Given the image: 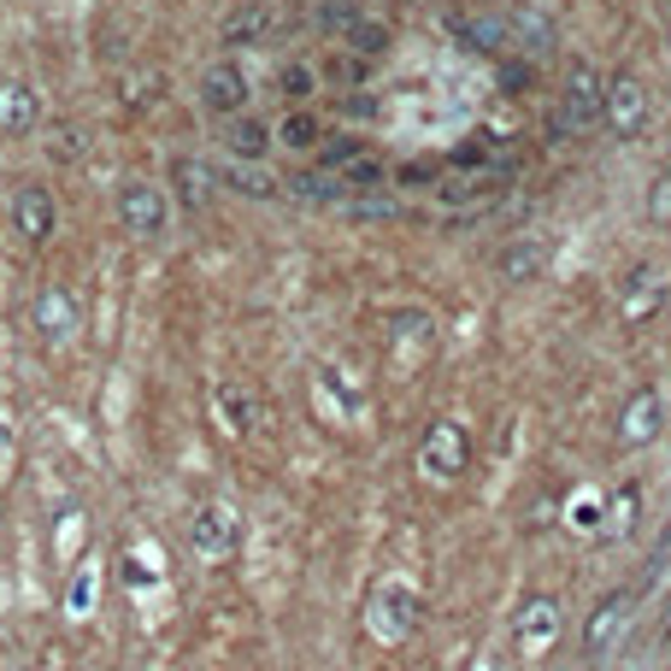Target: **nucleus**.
<instances>
[{"instance_id": "obj_12", "label": "nucleus", "mask_w": 671, "mask_h": 671, "mask_svg": "<svg viewBox=\"0 0 671 671\" xmlns=\"http://www.w3.org/2000/svg\"><path fill=\"white\" fill-rule=\"evenodd\" d=\"M213 183L224 195H242V201H278L283 177H271L266 165H242V160H213Z\"/></svg>"}, {"instance_id": "obj_24", "label": "nucleus", "mask_w": 671, "mask_h": 671, "mask_svg": "<svg viewBox=\"0 0 671 671\" xmlns=\"http://www.w3.org/2000/svg\"><path fill=\"white\" fill-rule=\"evenodd\" d=\"M278 95L283 100H313L318 95V65H301V59H289V65H278Z\"/></svg>"}, {"instance_id": "obj_15", "label": "nucleus", "mask_w": 671, "mask_h": 671, "mask_svg": "<svg viewBox=\"0 0 671 671\" xmlns=\"http://www.w3.org/2000/svg\"><path fill=\"white\" fill-rule=\"evenodd\" d=\"M419 466H424V477H454L466 466V436H459V424H436V436L424 442Z\"/></svg>"}, {"instance_id": "obj_14", "label": "nucleus", "mask_w": 671, "mask_h": 671, "mask_svg": "<svg viewBox=\"0 0 671 671\" xmlns=\"http://www.w3.org/2000/svg\"><path fill=\"white\" fill-rule=\"evenodd\" d=\"M412 618H419V600H412V589H401V583H383L377 589V600H371V625H377V636H407L412 630Z\"/></svg>"}, {"instance_id": "obj_1", "label": "nucleus", "mask_w": 671, "mask_h": 671, "mask_svg": "<svg viewBox=\"0 0 671 671\" xmlns=\"http://www.w3.org/2000/svg\"><path fill=\"white\" fill-rule=\"evenodd\" d=\"M112 218L125 224L136 242H160L171 230V188L153 177H125L112 195Z\"/></svg>"}, {"instance_id": "obj_11", "label": "nucleus", "mask_w": 671, "mask_h": 671, "mask_svg": "<svg viewBox=\"0 0 671 671\" xmlns=\"http://www.w3.org/2000/svg\"><path fill=\"white\" fill-rule=\"evenodd\" d=\"M507 177H512L507 165H484V171H442V183L430 188V195H436L442 206H477V201H489Z\"/></svg>"}, {"instance_id": "obj_29", "label": "nucleus", "mask_w": 671, "mask_h": 671, "mask_svg": "<svg viewBox=\"0 0 671 671\" xmlns=\"http://www.w3.org/2000/svg\"><path fill=\"white\" fill-rule=\"evenodd\" d=\"M77 142H83L77 130H47V148H42V153H47V160H54V165H72L77 153H83Z\"/></svg>"}, {"instance_id": "obj_33", "label": "nucleus", "mask_w": 671, "mask_h": 671, "mask_svg": "<svg viewBox=\"0 0 671 671\" xmlns=\"http://www.w3.org/2000/svg\"><path fill=\"white\" fill-rule=\"evenodd\" d=\"M630 671H648V665H630Z\"/></svg>"}, {"instance_id": "obj_25", "label": "nucleus", "mask_w": 671, "mask_h": 671, "mask_svg": "<svg viewBox=\"0 0 671 671\" xmlns=\"http://www.w3.org/2000/svg\"><path fill=\"white\" fill-rule=\"evenodd\" d=\"M371 65L377 59H366V54H331V59L318 65V83L331 77V83H342V89H359V83L371 77Z\"/></svg>"}, {"instance_id": "obj_5", "label": "nucleus", "mask_w": 671, "mask_h": 671, "mask_svg": "<svg viewBox=\"0 0 671 671\" xmlns=\"http://www.w3.org/2000/svg\"><path fill=\"white\" fill-rule=\"evenodd\" d=\"M236 542H242V530H236V512L206 501L188 512V548H195V560H230Z\"/></svg>"}, {"instance_id": "obj_32", "label": "nucleus", "mask_w": 671, "mask_h": 671, "mask_svg": "<svg viewBox=\"0 0 671 671\" xmlns=\"http://www.w3.org/2000/svg\"><path fill=\"white\" fill-rule=\"evenodd\" d=\"M0 459H7V424H0Z\"/></svg>"}, {"instance_id": "obj_27", "label": "nucleus", "mask_w": 671, "mask_h": 671, "mask_svg": "<svg viewBox=\"0 0 671 671\" xmlns=\"http://www.w3.org/2000/svg\"><path fill=\"white\" fill-rule=\"evenodd\" d=\"M89 607H95V565H83V572H72V589H65V613L89 618Z\"/></svg>"}, {"instance_id": "obj_4", "label": "nucleus", "mask_w": 671, "mask_h": 671, "mask_svg": "<svg viewBox=\"0 0 671 671\" xmlns=\"http://www.w3.org/2000/svg\"><path fill=\"white\" fill-rule=\"evenodd\" d=\"M560 112L572 118L577 130L600 125V112H607V83H600V72L589 59H572L565 65V89H560Z\"/></svg>"}, {"instance_id": "obj_28", "label": "nucleus", "mask_w": 671, "mask_h": 671, "mask_svg": "<svg viewBox=\"0 0 671 671\" xmlns=\"http://www.w3.org/2000/svg\"><path fill=\"white\" fill-rule=\"evenodd\" d=\"M118 583H125V589H153L160 572H153L142 554H118Z\"/></svg>"}, {"instance_id": "obj_3", "label": "nucleus", "mask_w": 671, "mask_h": 671, "mask_svg": "<svg viewBox=\"0 0 671 671\" xmlns=\"http://www.w3.org/2000/svg\"><path fill=\"white\" fill-rule=\"evenodd\" d=\"M12 230H19V242H30V248L54 242V230H59L54 188H47V183H19V188H12Z\"/></svg>"}, {"instance_id": "obj_21", "label": "nucleus", "mask_w": 671, "mask_h": 671, "mask_svg": "<svg viewBox=\"0 0 671 671\" xmlns=\"http://www.w3.org/2000/svg\"><path fill=\"white\" fill-rule=\"evenodd\" d=\"M359 153H371L366 142H359V136H348V130H331V136H324V142L313 148V165H318V171H348V165L359 160Z\"/></svg>"}, {"instance_id": "obj_13", "label": "nucleus", "mask_w": 671, "mask_h": 671, "mask_svg": "<svg viewBox=\"0 0 671 671\" xmlns=\"http://www.w3.org/2000/svg\"><path fill=\"white\" fill-rule=\"evenodd\" d=\"M165 188H171V201H183V206H201L206 195H218V183H213V160H195V153H177V160L165 165Z\"/></svg>"}, {"instance_id": "obj_20", "label": "nucleus", "mask_w": 671, "mask_h": 671, "mask_svg": "<svg viewBox=\"0 0 671 671\" xmlns=\"http://www.w3.org/2000/svg\"><path fill=\"white\" fill-rule=\"evenodd\" d=\"M625 607H630V595H625V589H618V595H607V600L595 607L589 630H583V642H589V653L613 648V636H618V618H625Z\"/></svg>"}, {"instance_id": "obj_31", "label": "nucleus", "mask_w": 671, "mask_h": 671, "mask_svg": "<svg viewBox=\"0 0 671 671\" xmlns=\"http://www.w3.org/2000/svg\"><path fill=\"white\" fill-rule=\"evenodd\" d=\"M342 112L348 118H377V100L371 95H342Z\"/></svg>"}, {"instance_id": "obj_18", "label": "nucleus", "mask_w": 671, "mask_h": 671, "mask_svg": "<svg viewBox=\"0 0 671 671\" xmlns=\"http://www.w3.org/2000/svg\"><path fill=\"white\" fill-rule=\"evenodd\" d=\"M213 407H218V419H224V430H230V436H248L253 419H260L253 394H248V389H236V383H224V389L213 394Z\"/></svg>"}, {"instance_id": "obj_6", "label": "nucleus", "mask_w": 671, "mask_h": 671, "mask_svg": "<svg viewBox=\"0 0 671 671\" xmlns=\"http://www.w3.org/2000/svg\"><path fill=\"white\" fill-rule=\"evenodd\" d=\"M42 118H47V107H42V89H36V83H24V77H7V83H0V136H7V142H19V136H36Z\"/></svg>"}, {"instance_id": "obj_16", "label": "nucleus", "mask_w": 671, "mask_h": 671, "mask_svg": "<svg viewBox=\"0 0 671 671\" xmlns=\"http://www.w3.org/2000/svg\"><path fill=\"white\" fill-rule=\"evenodd\" d=\"M324 136H331V125H324L318 112H306V107H295V112L278 118V148H289V153H313Z\"/></svg>"}, {"instance_id": "obj_7", "label": "nucleus", "mask_w": 671, "mask_h": 671, "mask_svg": "<svg viewBox=\"0 0 671 671\" xmlns=\"http://www.w3.org/2000/svg\"><path fill=\"white\" fill-rule=\"evenodd\" d=\"M271 148H278V118L242 112L224 125V160H242V165H266Z\"/></svg>"}, {"instance_id": "obj_30", "label": "nucleus", "mask_w": 671, "mask_h": 671, "mask_svg": "<svg viewBox=\"0 0 671 671\" xmlns=\"http://www.w3.org/2000/svg\"><path fill=\"white\" fill-rule=\"evenodd\" d=\"M648 218L660 224V230H671V177L653 183V195H648Z\"/></svg>"}, {"instance_id": "obj_17", "label": "nucleus", "mask_w": 671, "mask_h": 671, "mask_svg": "<svg viewBox=\"0 0 671 671\" xmlns=\"http://www.w3.org/2000/svg\"><path fill=\"white\" fill-rule=\"evenodd\" d=\"M660 419H665V412H660V389H636L630 394V407H625V424H618V430H625V442H653V436H660Z\"/></svg>"}, {"instance_id": "obj_2", "label": "nucleus", "mask_w": 671, "mask_h": 671, "mask_svg": "<svg viewBox=\"0 0 671 671\" xmlns=\"http://www.w3.org/2000/svg\"><path fill=\"white\" fill-rule=\"evenodd\" d=\"M195 107L206 118H218V125L242 118L253 107V77L242 72V59H213L206 65V72L195 77Z\"/></svg>"}, {"instance_id": "obj_26", "label": "nucleus", "mask_w": 671, "mask_h": 671, "mask_svg": "<svg viewBox=\"0 0 671 671\" xmlns=\"http://www.w3.org/2000/svg\"><path fill=\"white\" fill-rule=\"evenodd\" d=\"M501 278H507V283L537 278V242H512V248L501 253Z\"/></svg>"}, {"instance_id": "obj_9", "label": "nucleus", "mask_w": 671, "mask_h": 671, "mask_svg": "<svg viewBox=\"0 0 671 671\" xmlns=\"http://www.w3.org/2000/svg\"><path fill=\"white\" fill-rule=\"evenodd\" d=\"M283 36V19H278V7H236V12H224V24H218V42L224 47H266V42H278Z\"/></svg>"}, {"instance_id": "obj_22", "label": "nucleus", "mask_w": 671, "mask_h": 671, "mask_svg": "<svg viewBox=\"0 0 671 671\" xmlns=\"http://www.w3.org/2000/svg\"><path fill=\"white\" fill-rule=\"evenodd\" d=\"M306 24H313L318 36H336V42H342V36L359 24V7H354V0H318V7L306 12Z\"/></svg>"}, {"instance_id": "obj_10", "label": "nucleus", "mask_w": 671, "mask_h": 671, "mask_svg": "<svg viewBox=\"0 0 671 671\" xmlns=\"http://www.w3.org/2000/svg\"><path fill=\"white\" fill-rule=\"evenodd\" d=\"M642 118H648V89H642V77L636 72H618L607 83V112H600V125H607L613 136H636L642 130Z\"/></svg>"}, {"instance_id": "obj_8", "label": "nucleus", "mask_w": 671, "mask_h": 671, "mask_svg": "<svg viewBox=\"0 0 671 671\" xmlns=\"http://www.w3.org/2000/svg\"><path fill=\"white\" fill-rule=\"evenodd\" d=\"M30 331L42 342H72L77 336V295L65 283H47L36 301H30Z\"/></svg>"}, {"instance_id": "obj_19", "label": "nucleus", "mask_w": 671, "mask_h": 671, "mask_svg": "<svg viewBox=\"0 0 671 671\" xmlns=\"http://www.w3.org/2000/svg\"><path fill=\"white\" fill-rule=\"evenodd\" d=\"M283 188H295L301 201H324V206H331V201H354V195H348V183H342L336 171H318V165L295 171V177H289Z\"/></svg>"}, {"instance_id": "obj_23", "label": "nucleus", "mask_w": 671, "mask_h": 671, "mask_svg": "<svg viewBox=\"0 0 671 671\" xmlns=\"http://www.w3.org/2000/svg\"><path fill=\"white\" fill-rule=\"evenodd\" d=\"M342 47H348V54H366V59H383L389 54V24H377V19L359 12V24L342 36Z\"/></svg>"}]
</instances>
